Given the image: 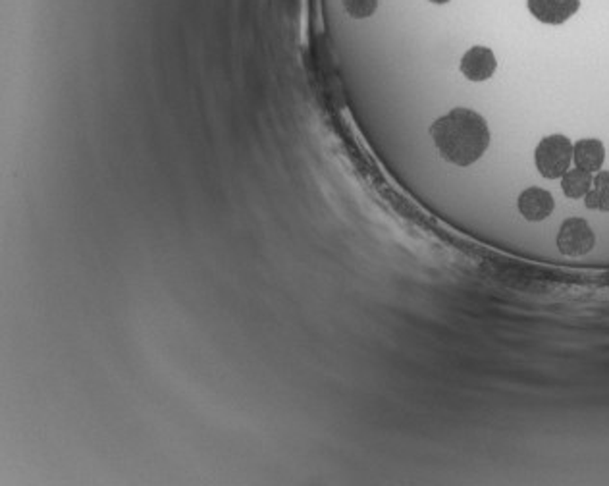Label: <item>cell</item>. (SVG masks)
<instances>
[{
    "label": "cell",
    "mask_w": 609,
    "mask_h": 486,
    "mask_svg": "<svg viewBox=\"0 0 609 486\" xmlns=\"http://www.w3.org/2000/svg\"><path fill=\"white\" fill-rule=\"evenodd\" d=\"M526 6L538 22L546 25H561L577 14L580 0H526Z\"/></svg>",
    "instance_id": "cell-5"
},
{
    "label": "cell",
    "mask_w": 609,
    "mask_h": 486,
    "mask_svg": "<svg viewBox=\"0 0 609 486\" xmlns=\"http://www.w3.org/2000/svg\"><path fill=\"white\" fill-rule=\"evenodd\" d=\"M459 70L469 82H486L496 74L498 60L488 47H473L463 55Z\"/></svg>",
    "instance_id": "cell-4"
},
{
    "label": "cell",
    "mask_w": 609,
    "mask_h": 486,
    "mask_svg": "<svg viewBox=\"0 0 609 486\" xmlns=\"http://www.w3.org/2000/svg\"><path fill=\"white\" fill-rule=\"evenodd\" d=\"M573 161L580 170L600 172L605 161V147L600 139H580L573 145Z\"/></svg>",
    "instance_id": "cell-7"
},
{
    "label": "cell",
    "mask_w": 609,
    "mask_h": 486,
    "mask_svg": "<svg viewBox=\"0 0 609 486\" xmlns=\"http://www.w3.org/2000/svg\"><path fill=\"white\" fill-rule=\"evenodd\" d=\"M592 180H594L592 172L580 170V169H573V170L569 169L561 178V189L569 199H582L590 191Z\"/></svg>",
    "instance_id": "cell-8"
},
{
    "label": "cell",
    "mask_w": 609,
    "mask_h": 486,
    "mask_svg": "<svg viewBox=\"0 0 609 486\" xmlns=\"http://www.w3.org/2000/svg\"><path fill=\"white\" fill-rule=\"evenodd\" d=\"M585 204L590 211L609 213V172H596L592 187L585 195Z\"/></svg>",
    "instance_id": "cell-9"
},
{
    "label": "cell",
    "mask_w": 609,
    "mask_h": 486,
    "mask_svg": "<svg viewBox=\"0 0 609 486\" xmlns=\"http://www.w3.org/2000/svg\"><path fill=\"white\" fill-rule=\"evenodd\" d=\"M596 246V234L585 219H567L557 234V247L565 257L579 259L588 255Z\"/></svg>",
    "instance_id": "cell-3"
},
{
    "label": "cell",
    "mask_w": 609,
    "mask_h": 486,
    "mask_svg": "<svg viewBox=\"0 0 609 486\" xmlns=\"http://www.w3.org/2000/svg\"><path fill=\"white\" fill-rule=\"evenodd\" d=\"M429 3H432V4H446V3H449V0H429Z\"/></svg>",
    "instance_id": "cell-11"
},
{
    "label": "cell",
    "mask_w": 609,
    "mask_h": 486,
    "mask_svg": "<svg viewBox=\"0 0 609 486\" xmlns=\"http://www.w3.org/2000/svg\"><path fill=\"white\" fill-rule=\"evenodd\" d=\"M344 8L352 18L365 20L377 12L378 0H344Z\"/></svg>",
    "instance_id": "cell-10"
},
{
    "label": "cell",
    "mask_w": 609,
    "mask_h": 486,
    "mask_svg": "<svg viewBox=\"0 0 609 486\" xmlns=\"http://www.w3.org/2000/svg\"><path fill=\"white\" fill-rule=\"evenodd\" d=\"M434 145L444 161L456 166H471L486 152L490 130L481 114L471 108H453L431 126Z\"/></svg>",
    "instance_id": "cell-1"
},
{
    "label": "cell",
    "mask_w": 609,
    "mask_h": 486,
    "mask_svg": "<svg viewBox=\"0 0 609 486\" xmlns=\"http://www.w3.org/2000/svg\"><path fill=\"white\" fill-rule=\"evenodd\" d=\"M517 207H519V213L525 216L526 221L542 222L553 213L555 201L550 191L542 189V187H528L519 195Z\"/></svg>",
    "instance_id": "cell-6"
},
{
    "label": "cell",
    "mask_w": 609,
    "mask_h": 486,
    "mask_svg": "<svg viewBox=\"0 0 609 486\" xmlns=\"http://www.w3.org/2000/svg\"><path fill=\"white\" fill-rule=\"evenodd\" d=\"M535 162L546 180H560L573 162L571 139L561 134L544 137L535 151Z\"/></svg>",
    "instance_id": "cell-2"
}]
</instances>
